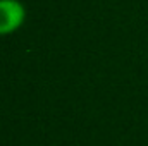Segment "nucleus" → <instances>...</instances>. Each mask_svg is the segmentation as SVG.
I'll return each instance as SVG.
<instances>
[{
    "label": "nucleus",
    "instance_id": "1",
    "mask_svg": "<svg viewBox=\"0 0 148 146\" xmlns=\"http://www.w3.org/2000/svg\"><path fill=\"white\" fill-rule=\"evenodd\" d=\"M24 21V7L17 0H0V35L14 31Z\"/></svg>",
    "mask_w": 148,
    "mask_h": 146
}]
</instances>
